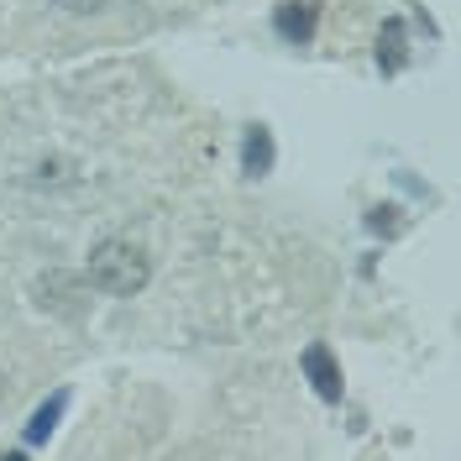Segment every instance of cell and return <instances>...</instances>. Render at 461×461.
<instances>
[{"label": "cell", "mask_w": 461, "mask_h": 461, "mask_svg": "<svg viewBox=\"0 0 461 461\" xmlns=\"http://www.w3.org/2000/svg\"><path fill=\"white\" fill-rule=\"evenodd\" d=\"M89 288H100V294H111V299H131V294H142L147 278H152V262L137 241H100L95 252H89Z\"/></svg>", "instance_id": "1"}, {"label": "cell", "mask_w": 461, "mask_h": 461, "mask_svg": "<svg viewBox=\"0 0 461 461\" xmlns=\"http://www.w3.org/2000/svg\"><path fill=\"white\" fill-rule=\"evenodd\" d=\"M315 22H320V5L315 0H284L278 11H273V27H278V37L284 42H310L315 37Z\"/></svg>", "instance_id": "2"}, {"label": "cell", "mask_w": 461, "mask_h": 461, "mask_svg": "<svg viewBox=\"0 0 461 461\" xmlns=\"http://www.w3.org/2000/svg\"><path fill=\"white\" fill-rule=\"evenodd\" d=\"M79 299H85V294H79V278H68V273H48V278H37V304H42V310L79 315V310H85Z\"/></svg>", "instance_id": "3"}, {"label": "cell", "mask_w": 461, "mask_h": 461, "mask_svg": "<svg viewBox=\"0 0 461 461\" xmlns=\"http://www.w3.org/2000/svg\"><path fill=\"white\" fill-rule=\"evenodd\" d=\"M304 373H310V383H315V393L325 403H341V367H336V357L325 346H310L304 351Z\"/></svg>", "instance_id": "4"}, {"label": "cell", "mask_w": 461, "mask_h": 461, "mask_svg": "<svg viewBox=\"0 0 461 461\" xmlns=\"http://www.w3.org/2000/svg\"><path fill=\"white\" fill-rule=\"evenodd\" d=\"M377 63H383V74H399L409 63V32H403L399 16L383 22V32H377Z\"/></svg>", "instance_id": "5"}, {"label": "cell", "mask_w": 461, "mask_h": 461, "mask_svg": "<svg viewBox=\"0 0 461 461\" xmlns=\"http://www.w3.org/2000/svg\"><path fill=\"white\" fill-rule=\"evenodd\" d=\"M241 168L252 173V178L273 168V137H267V126H252V131H247V142H241Z\"/></svg>", "instance_id": "6"}, {"label": "cell", "mask_w": 461, "mask_h": 461, "mask_svg": "<svg viewBox=\"0 0 461 461\" xmlns=\"http://www.w3.org/2000/svg\"><path fill=\"white\" fill-rule=\"evenodd\" d=\"M63 403H68V393H53V403H42V409L32 414V425H27V440H32V446H42V440L53 435L58 414H63Z\"/></svg>", "instance_id": "7"}, {"label": "cell", "mask_w": 461, "mask_h": 461, "mask_svg": "<svg viewBox=\"0 0 461 461\" xmlns=\"http://www.w3.org/2000/svg\"><path fill=\"white\" fill-rule=\"evenodd\" d=\"M53 5H63V11H74V16H89V11H100L105 0H53Z\"/></svg>", "instance_id": "8"}, {"label": "cell", "mask_w": 461, "mask_h": 461, "mask_svg": "<svg viewBox=\"0 0 461 461\" xmlns=\"http://www.w3.org/2000/svg\"><path fill=\"white\" fill-rule=\"evenodd\" d=\"M0 393H5V373H0Z\"/></svg>", "instance_id": "9"}]
</instances>
